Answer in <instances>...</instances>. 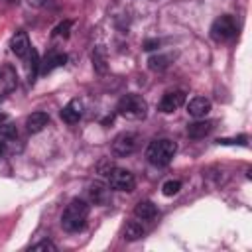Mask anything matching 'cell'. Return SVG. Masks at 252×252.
Returning a JSON list of instances; mask_svg holds the SVG:
<instances>
[{
  "label": "cell",
  "mask_w": 252,
  "mask_h": 252,
  "mask_svg": "<svg viewBox=\"0 0 252 252\" xmlns=\"http://www.w3.org/2000/svg\"><path fill=\"white\" fill-rule=\"evenodd\" d=\"M45 2H49V0H28L30 6H43Z\"/></svg>",
  "instance_id": "obj_24"
},
{
  "label": "cell",
  "mask_w": 252,
  "mask_h": 252,
  "mask_svg": "<svg viewBox=\"0 0 252 252\" xmlns=\"http://www.w3.org/2000/svg\"><path fill=\"white\" fill-rule=\"evenodd\" d=\"M177 152V146L173 140L169 138H159V140H154L150 142L148 150H146V158L152 165H158V167H163V165H169L173 156Z\"/></svg>",
  "instance_id": "obj_2"
},
{
  "label": "cell",
  "mask_w": 252,
  "mask_h": 252,
  "mask_svg": "<svg viewBox=\"0 0 252 252\" xmlns=\"http://www.w3.org/2000/svg\"><path fill=\"white\" fill-rule=\"evenodd\" d=\"M234 35H236V22H234L232 16L224 14V16H220V18H217L213 22V26H211V37L215 41H226V39H230Z\"/></svg>",
  "instance_id": "obj_5"
},
{
  "label": "cell",
  "mask_w": 252,
  "mask_h": 252,
  "mask_svg": "<svg viewBox=\"0 0 252 252\" xmlns=\"http://www.w3.org/2000/svg\"><path fill=\"white\" fill-rule=\"evenodd\" d=\"M179 189H181V181H177V179H169V181H165V183L161 185V193H163L165 197L177 195Z\"/></svg>",
  "instance_id": "obj_19"
},
{
  "label": "cell",
  "mask_w": 252,
  "mask_h": 252,
  "mask_svg": "<svg viewBox=\"0 0 252 252\" xmlns=\"http://www.w3.org/2000/svg\"><path fill=\"white\" fill-rule=\"evenodd\" d=\"M8 2H18V0H8Z\"/></svg>",
  "instance_id": "obj_27"
},
{
  "label": "cell",
  "mask_w": 252,
  "mask_h": 252,
  "mask_svg": "<svg viewBox=\"0 0 252 252\" xmlns=\"http://www.w3.org/2000/svg\"><path fill=\"white\" fill-rule=\"evenodd\" d=\"M89 199L94 205H104L108 201V189H106V185L100 183V181H93L89 185Z\"/></svg>",
  "instance_id": "obj_13"
},
{
  "label": "cell",
  "mask_w": 252,
  "mask_h": 252,
  "mask_svg": "<svg viewBox=\"0 0 252 252\" xmlns=\"http://www.w3.org/2000/svg\"><path fill=\"white\" fill-rule=\"evenodd\" d=\"M47 124H49L47 112H32V114L26 118V128H28V132H32V134L41 132Z\"/></svg>",
  "instance_id": "obj_11"
},
{
  "label": "cell",
  "mask_w": 252,
  "mask_h": 252,
  "mask_svg": "<svg viewBox=\"0 0 252 252\" xmlns=\"http://www.w3.org/2000/svg\"><path fill=\"white\" fill-rule=\"evenodd\" d=\"M167 65H169V57L167 55H152L148 59V67L152 71H163Z\"/></svg>",
  "instance_id": "obj_17"
},
{
  "label": "cell",
  "mask_w": 252,
  "mask_h": 252,
  "mask_svg": "<svg viewBox=\"0 0 252 252\" xmlns=\"http://www.w3.org/2000/svg\"><path fill=\"white\" fill-rule=\"evenodd\" d=\"M4 152H6V142H4V140H0V158L4 156Z\"/></svg>",
  "instance_id": "obj_25"
},
{
  "label": "cell",
  "mask_w": 252,
  "mask_h": 252,
  "mask_svg": "<svg viewBox=\"0 0 252 252\" xmlns=\"http://www.w3.org/2000/svg\"><path fill=\"white\" fill-rule=\"evenodd\" d=\"M183 102H185V93H183V91H169V93H165V94L161 96V100H159V110L165 112V114H169V112L177 110Z\"/></svg>",
  "instance_id": "obj_7"
},
{
  "label": "cell",
  "mask_w": 252,
  "mask_h": 252,
  "mask_svg": "<svg viewBox=\"0 0 252 252\" xmlns=\"http://www.w3.org/2000/svg\"><path fill=\"white\" fill-rule=\"evenodd\" d=\"M71 26H73V22H71V20H67V22L59 24V26L53 30V33H55V35H61V37H67V35H69V30H71Z\"/></svg>",
  "instance_id": "obj_21"
},
{
  "label": "cell",
  "mask_w": 252,
  "mask_h": 252,
  "mask_svg": "<svg viewBox=\"0 0 252 252\" xmlns=\"http://www.w3.org/2000/svg\"><path fill=\"white\" fill-rule=\"evenodd\" d=\"M32 250H45V252H55V250H57V246H55L53 242H49V240H41V242L33 244V246H32Z\"/></svg>",
  "instance_id": "obj_22"
},
{
  "label": "cell",
  "mask_w": 252,
  "mask_h": 252,
  "mask_svg": "<svg viewBox=\"0 0 252 252\" xmlns=\"http://www.w3.org/2000/svg\"><path fill=\"white\" fill-rule=\"evenodd\" d=\"M87 217H89V205L83 199H73L63 215H61V226L67 232H79L85 224H87Z\"/></svg>",
  "instance_id": "obj_1"
},
{
  "label": "cell",
  "mask_w": 252,
  "mask_h": 252,
  "mask_svg": "<svg viewBox=\"0 0 252 252\" xmlns=\"http://www.w3.org/2000/svg\"><path fill=\"white\" fill-rule=\"evenodd\" d=\"M187 112H189L193 118H205V116L211 112V100L205 98V96H195V98L189 100Z\"/></svg>",
  "instance_id": "obj_9"
},
{
  "label": "cell",
  "mask_w": 252,
  "mask_h": 252,
  "mask_svg": "<svg viewBox=\"0 0 252 252\" xmlns=\"http://www.w3.org/2000/svg\"><path fill=\"white\" fill-rule=\"evenodd\" d=\"M30 83H33L35 81V77H37V69H39V59H37V53H35V49H30Z\"/></svg>",
  "instance_id": "obj_20"
},
{
  "label": "cell",
  "mask_w": 252,
  "mask_h": 252,
  "mask_svg": "<svg viewBox=\"0 0 252 252\" xmlns=\"http://www.w3.org/2000/svg\"><path fill=\"white\" fill-rule=\"evenodd\" d=\"M65 61H67V55H65V53H49V55L43 59V63L39 65V67H41V73H43V75H45V73H51L55 67H63Z\"/></svg>",
  "instance_id": "obj_15"
},
{
  "label": "cell",
  "mask_w": 252,
  "mask_h": 252,
  "mask_svg": "<svg viewBox=\"0 0 252 252\" xmlns=\"http://www.w3.org/2000/svg\"><path fill=\"white\" fill-rule=\"evenodd\" d=\"M211 130H213V122H211V120H201V118H197V122H193V124L187 126V136L193 138V140H201V138H205Z\"/></svg>",
  "instance_id": "obj_12"
},
{
  "label": "cell",
  "mask_w": 252,
  "mask_h": 252,
  "mask_svg": "<svg viewBox=\"0 0 252 252\" xmlns=\"http://www.w3.org/2000/svg\"><path fill=\"white\" fill-rule=\"evenodd\" d=\"M106 55H104V49L102 47H96L94 51H93V65L96 67V71H100V73H104L106 71Z\"/></svg>",
  "instance_id": "obj_18"
},
{
  "label": "cell",
  "mask_w": 252,
  "mask_h": 252,
  "mask_svg": "<svg viewBox=\"0 0 252 252\" xmlns=\"http://www.w3.org/2000/svg\"><path fill=\"white\" fill-rule=\"evenodd\" d=\"M136 146H138V136H136L134 132H122V134H118V136L114 138V142H112V152H114L116 156L124 158V156H130V154L136 150Z\"/></svg>",
  "instance_id": "obj_6"
},
{
  "label": "cell",
  "mask_w": 252,
  "mask_h": 252,
  "mask_svg": "<svg viewBox=\"0 0 252 252\" xmlns=\"http://www.w3.org/2000/svg\"><path fill=\"white\" fill-rule=\"evenodd\" d=\"M108 187L114 189V191H134V185H136V179H134V173H130L128 169H122V167H110L108 169Z\"/></svg>",
  "instance_id": "obj_4"
},
{
  "label": "cell",
  "mask_w": 252,
  "mask_h": 252,
  "mask_svg": "<svg viewBox=\"0 0 252 252\" xmlns=\"http://www.w3.org/2000/svg\"><path fill=\"white\" fill-rule=\"evenodd\" d=\"M144 226H142V222L140 220H130L126 226H124V238L128 240V242H136V240H140L142 236H144Z\"/></svg>",
  "instance_id": "obj_16"
},
{
  "label": "cell",
  "mask_w": 252,
  "mask_h": 252,
  "mask_svg": "<svg viewBox=\"0 0 252 252\" xmlns=\"http://www.w3.org/2000/svg\"><path fill=\"white\" fill-rule=\"evenodd\" d=\"M158 45H159V41H156V39H148V41L144 43V49H146V51H152V49H156Z\"/></svg>",
  "instance_id": "obj_23"
},
{
  "label": "cell",
  "mask_w": 252,
  "mask_h": 252,
  "mask_svg": "<svg viewBox=\"0 0 252 252\" xmlns=\"http://www.w3.org/2000/svg\"><path fill=\"white\" fill-rule=\"evenodd\" d=\"M4 120H6V114H2V112H0V126H2V122H4Z\"/></svg>",
  "instance_id": "obj_26"
},
{
  "label": "cell",
  "mask_w": 252,
  "mask_h": 252,
  "mask_svg": "<svg viewBox=\"0 0 252 252\" xmlns=\"http://www.w3.org/2000/svg\"><path fill=\"white\" fill-rule=\"evenodd\" d=\"M118 114L128 118V120H140L148 114V102L140 96V94H124L120 100H118V106H116Z\"/></svg>",
  "instance_id": "obj_3"
},
{
  "label": "cell",
  "mask_w": 252,
  "mask_h": 252,
  "mask_svg": "<svg viewBox=\"0 0 252 252\" xmlns=\"http://www.w3.org/2000/svg\"><path fill=\"white\" fill-rule=\"evenodd\" d=\"M81 116H83V102L77 100V98L69 100V102L63 106V110H61V118H63L67 124H75V122H79Z\"/></svg>",
  "instance_id": "obj_10"
},
{
  "label": "cell",
  "mask_w": 252,
  "mask_h": 252,
  "mask_svg": "<svg viewBox=\"0 0 252 252\" xmlns=\"http://www.w3.org/2000/svg\"><path fill=\"white\" fill-rule=\"evenodd\" d=\"M10 49H12V53H14L16 57H28V53H30V49H32L28 33L22 32V30L16 32V33L12 35V39H10Z\"/></svg>",
  "instance_id": "obj_8"
},
{
  "label": "cell",
  "mask_w": 252,
  "mask_h": 252,
  "mask_svg": "<svg viewBox=\"0 0 252 252\" xmlns=\"http://www.w3.org/2000/svg\"><path fill=\"white\" fill-rule=\"evenodd\" d=\"M134 215L140 219V220H154L158 217V209L152 201H140L136 207H134Z\"/></svg>",
  "instance_id": "obj_14"
}]
</instances>
